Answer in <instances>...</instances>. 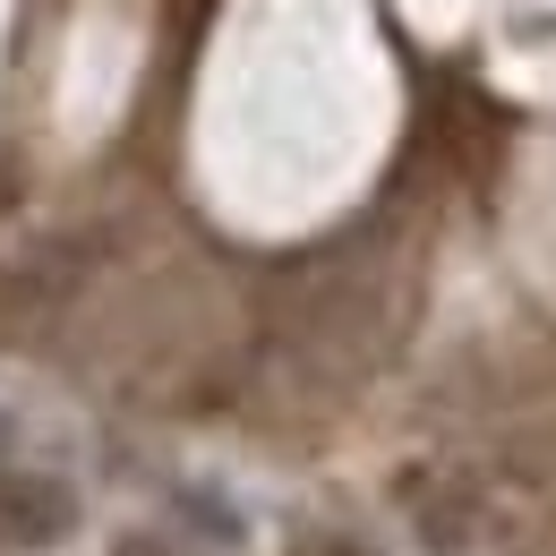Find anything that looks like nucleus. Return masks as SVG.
<instances>
[{
	"instance_id": "obj_1",
	"label": "nucleus",
	"mask_w": 556,
	"mask_h": 556,
	"mask_svg": "<svg viewBox=\"0 0 556 556\" xmlns=\"http://www.w3.org/2000/svg\"><path fill=\"white\" fill-rule=\"evenodd\" d=\"M77 522V496L43 471H9L0 480V548H52Z\"/></svg>"
},
{
	"instance_id": "obj_2",
	"label": "nucleus",
	"mask_w": 556,
	"mask_h": 556,
	"mask_svg": "<svg viewBox=\"0 0 556 556\" xmlns=\"http://www.w3.org/2000/svg\"><path fill=\"white\" fill-rule=\"evenodd\" d=\"M121 556H163V548H154V540H138V548H121Z\"/></svg>"
}]
</instances>
